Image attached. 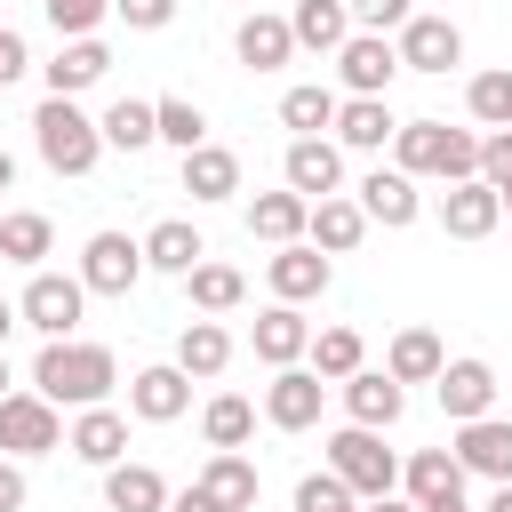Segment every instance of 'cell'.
Segmentation results:
<instances>
[{"mask_svg": "<svg viewBox=\"0 0 512 512\" xmlns=\"http://www.w3.org/2000/svg\"><path fill=\"white\" fill-rule=\"evenodd\" d=\"M280 176H288L296 200H328V192H344V152H336V136H288Z\"/></svg>", "mask_w": 512, "mask_h": 512, "instance_id": "8fae6325", "label": "cell"}, {"mask_svg": "<svg viewBox=\"0 0 512 512\" xmlns=\"http://www.w3.org/2000/svg\"><path fill=\"white\" fill-rule=\"evenodd\" d=\"M0 512H24V464L0 456Z\"/></svg>", "mask_w": 512, "mask_h": 512, "instance_id": "c3c4849f", "label": "cell"}, {"mask_svg": "<svg viewBox=\"0 0 512 512\" xmlns=\"http://www.w3.org/2000/svg\"><path fill=\"white\" fill-rule=\"evenodd\" d=\"M304 216H312V200H296L288 184H280V192H256V200H248V232H256V240H272V248L304 240Z\"/></svg>", "mask_w": 512, "mask_h": 512, "instance_id": "4dcf8cb0", "label": "cell"}, {"mask_svg": "<svg viewBox=\"0 0 512 512\" xmlns=\"http://www.w3.org/2000/svg\"><path fill=\"white\" fill-rule=\"evenodd\" d=\"M40 8H48L56 40H96V24L112 16V0H40Z\"/></svg>", "mask_w": 512, "mask_h": 512, "instance_id": "ee69618b", "label": "cell"}, {"mask_svg": "<svg viewBox=\"0 0 512 512\" xmlns=\"http://www.w3.org/2000/svg\"><path fill=\"white\" fill-rule=\"evenodd\" d=\"M152 136L176 144V152H200V144H208V112L184 104V96H160V104H152Z\"/></svg>", "mask_w": 512, "mask_h": 512, "instance_id": "ab89813d", "label": "cell"}, {"mask_svg": "<svg viewBox=\"0 0 512 512\" xmlns=\"http://www.w3.org/2000/svg\"><path fill=\"white\" fill-rule=\"evenodd\" d=\"M336 392H344V416H352L360 432H392L400 408H408V384H392L384 368H360V376H344Z\"/></svg>", "mask_w": 512, "mask_h": 512, "instance_id": "2e32d148", "label": "cell"}, {"mask_svg": "<svg viewBox=\"0 0 512 512\" xmlns=\"http://www.w3.org/2000/svg\"><path fill=\"white\" fill-rule=\"evenodd\" d=\"M112 384H120L112 344L56 336V344H40V360H32V392H40L48 408H104V392H112Z\"/></svg>", "mask_w": 512, "mask_h": 512, "instance_id": "6da1fadb", "label": "cell"}, {"mask_svg": "<svg viewBox=\"0 0 512 512\" xmlns=\"http://www.w3.org/2000/svg\"><path fill=\"white\" fill-rule=\"evenodd\" d=\"M288 40H296V48H312V56H336V48L352 40L344 0H296V8H288Z\"/></svg>", "mask_w": 512, "mask_h": 512, "instance_id": "d4e9b609", "label": "cell"}, {"mask_svg": "<svg viewBox=\"0 0 512 512\" xmlns=\"http://www.w3.org/2000/svg\"><path fill=\"white\" fill-rule=\"evenodd\" d=\"M200 488L216 512H256V464L248 456H208L200 464Z\"/></svg>", "mask_w": 512, "mask_h": 512, "instance_id": "e575fe53", "label": "cell"}, {"mask_svg": "<svg viewBox=\"0 0 512 512\" xmlns=\"http://www.w3.org/2000/svg\"><path fill=\"white\" fill-rule=\"evenodd\" d=\"M200 256H208V240H200L184 216H160V224L144 232V272H176V280H184Z\"/></svg>", "mask_w": 512, "mask_h": 512, "instance_id": "4316f807", "label": "cell"}, {"mask_svg": "<svg viewBox=\"0 0 512 512\" xmlns=\"http://www.w3.org/2000/svg\"><path fill=\"white\" fill-rule=\"evenodd\" d=\"M48 248H56V224H48L40 208H8V216H0V256H8V264H32V272H40Z\"/></svg>", "mask_w": 512, "mask_h": 512, "instance_id": "8d00e7d4", "label": "cell"}, {"mask_svg": "<svg viewBox=\"0 0 512 512\" xmlns=\"http://www.w3.org/2000/svg\"><path fill=\"white\" fill-rule=\"evenodd\" d=\"M168 512H216V504H208V488L192 480V488H168Z\"/></svg>", "mask_w": 512, "mask_h": 512, "instance_id": "681fc988", "label": "cell"}, {"mask_svg": "<svg viewBox=\"0 0 512 512\" xmlns=\"http://www.w3.org/2000/svg\"><path fill=\"white\" fill-rule=\"evenodd\" d=\"M184 192H192V200H232V192H240V152H224V144L184 152Z\"/></svg>", "mask_w": 512, "mask_h": 512, "instance_id": "836d02e7", "label": "cell"}, {"mask_svg": "<svg viewBox=\"0 0 512 512\" xmlns=\"http://www.w3.org/2000/svg\"><path fill=\"white\" fill-rule=\"evenodd\" d=\"M440 368H448V352H440L432 328H400V336L384 344V376H392V384H432Z\"/></svg>", "mask_w": 512, "mask_h": 512, "instance_id": "f546056e", "label": "cell"}, {"mask_svg": "<svg viewBox=\"0 0 512 512\" xmlns=\"http://www.w3.org/2000/svg\"><path fill=\"white\" fill-rule=\"evenodd\" d=\"M96 136H104L112 152H144V144H160V136H152V104H144V96H120V104H104Z\"/></svg>", "mask_w": 512, "mask_h": 512, "instance_id": "f35d334b", "label": "cell"}, {"mask_svg": "<svg viewBox=\"0 0 512 512\" xmlns=\"http://www.w3.org/2000/svg\"><path fill=\"white\" fill-rule=\"evenodd\" d=\"M200 440H208L216 456H240V448L256 440V408H248L240 392H216V400L200 408Z\"/></svg>", "mask_w": 512, "mask_h": 512, "instance_id": "1f68e13d", "label": "cell"}, {"mask_svg": "<svg viewBox=\"0 0 512 512\" xmlns=\"http://www.w3.org/2000/svg\"><path fill=\"white\" fill-rule=\"evenodd\" d=\"M48 448H64V408H48L40 392H8L0 400V456H48Z\"/></svg>", "mask_w": 512, "mask_h": 512, "instance_id": "8992f818", "label": "cell"}, {"mask_svg": "<svg viewBox=\"0 0 512 512\" xmlns=\"http://www.w3.org/2000/svg\"><path fill=\"white\" fill-rule=\"evenodd\" d=\"M136 280H144V240L96 232V240L80 248V288H88V296H128Z\"/></svg>", "mask_w": 512, "mask_h": 512, "instance_id": "52a82bcc", "label": "cell"}, {"mask_svg": "<svg viewBox=\"0 0 512 512\" xmlns=\"http://www.w3.org/2000/svg\"><path fill=\"white\" fill-rule=\"evenodd\" d=\"M328 280H336V264H328L312 240H288V248L264 256V288H272V304H312V296H328Z\"/></svg>", "mask_w": 512, "mask_h": 512, "instance_id": "ba28073f", "label": "cell"}, {"mask_svg": "<svg viewBox=\"0 0 512 512\" xmlns=\"http://www.w3.org/2000/svg\"><path fill=\"white\" fill-rule=\"evenodd\" d=\"M176 368H184L192 384L224 376V368H232V336H224V320H184V336H176Z\"/></svg>", "mask_w": 512, "mask_h": 512, "instance_id": "83f0119b", "label": "cell"}, {"mask_svg": "<svg viewBox=\"0 0 512 512\" xmlns=\"http://www.w3.org/2000/svg\"><path fill=\"white\" fill-rule=\"evenodd\" d=\"M304 368H312L320 384H344V376H360V368H368V344H360V328H312V344H304Z\"/></svg>", "mask_w": 512, "mask_h": 512, "instance_id": "f1b7e54d", "label": "cell"}, {"mask_svg": "<svg viewBox=\"0 0 512 512\" xmlns=\"http://www.w3.org/2000/svg\"><path fill=\"white\" fill-rule=\"evenodd\" d=\"M304 240H312L320 256H352V248L368 240V216H360V200H344V192L312 200V216H304Z\"/></svg>", "mask_w": 512, "mask_h": 512, "instance_id": "44dd1931", "label": "cell"}, {"mask_svg": "<svg viewBox=\"0 0 512 512\" xmlns=\"http://www.w3.org/2000/svg\"><path fill=\"white\" fill-rule=\"evenodd\" d=\"M456 464H464V480H512V416H472V424H456V448H448Z\"/></svg>", "mask_w": 512, "mask_h": 512, "instance_id": "7c38bea8", "label": "cell"}, {"mask_svg": "<svg viewBox=\"0 0 512 512\" xmlns=\"http://www.w3.org/2000/svg\"><path fill=\"white\" fill-rule=\"evenodd\" d=\"M232 56L248 64V72H280L288 56H296V40H288V16H240V32H232Z\"/></svg>", "mask_w": 512, "mask_h": 512, "instance_id": "cb8c5ba5", "label": "cell"}, {"mask_svg": "<svg viewBox=\"0 0 512 512\" xmlns=\"http://www.w3.org/2000/svg\"><path fill=\"white\" fill-rule=\"evenodd\" d=\"M112 16H120L128 32H160V24L176 16V0H112Z\"/></svg>", "mask_w": 512, "mask_h": 512, "instance_id": "bcb514c9", "label": "cell"}, {"mask_svg": "<svg viewBox=\"0 0 512 512\" xmlns=\"http://www.w3.org/2000/svg\"><path fill=\"white\" fill-rule=\"evenodd\" d=\"M128 408H136L144 424H176V416L192 408V376H184L176 360H160V368H136V376H128Z\"/></svg>", "mask_w": 512, "mask_h": 512, "instance_id": "d6986e66", "label": "cell"}, {"mask_svg": "<svg viewBox=\"0 0 512 512\" xmlns=\"http://www.w3.org/2000/svg\"><path fill=\"white\" fill-rule=\"evenodd\" d=\"M352 192H360V216L384 224V232H408V224L424 216V192H416V176H400V168H368Z\"/></svg>", "mask_w": 512, "mask_h": 512, "instance_id": "5bb4252c", "label": "cell"}, {"mask_svg": "<svg viewBox=\"0 0 512 512\" xmlns=\"http://www.w3.org/2000/svg\"><path fill=\"white\" fill-rule=\"evenodd\" d=\"M416 512H472V504H464V496H448V504H416Z\"/></svg>", "mask_w": 512, "mask_h": 512, "instance_id": "11a10c76", "label": "cell"}, {"mask_svg": "<svg viewBox=\"0 0 512 512\" xmlns=\"http://www.w3.org/2000/svg\"><path fill=\"white\" fill-rule=\"evenodd\" d=\"M336 80H344V96H384V88L400 80L392 40H384V32H352V40L336 48Z\"/></svg>", "mask_w": 512, "mask_h": 512, "instance_id": "4fadbf2b", "label": "cell"}, {"mask_svg": "<svg viewBox=\"0 0 512 512\" xmlns=\"http://www.w3.org/2000/svg\"><path fill=\"white\" fill-rule=\"evenodd\" d=\"M392 56H400V72H448V64H464V32L448 16H408L392 32Z\"/></svg>", "mask_w": 512, "mask_h": 512, "instance_id": "30bf717a", "label": "cell"}, {"mask_svg": "<svg viewBox=\"0 0 512 512\" xmlns=\"http://www.w3.org/2000/svg\"><path fill=\"white\" fill-rule=\"evenodd\" d=\"M336 88H320V80H304V88H288L280 96V128H296V136H320V128H336Z\"/></svg>", "mask_w": 512, "mask_h": 512, "instance_id": "74e56055", "label": "cell"}, {"mask_svg": "<svg viewBox=\"0 0 512 512\" xmlns=\"http://www.w3.org/2000/svg\"><path fill=\"white\" fill-rule=\"evenodd\" d=\"M80 312H88L80 272H32V280H24V296H16V320H24V328H40V344L72 336V328H80Z\"/></svg>", "mask_w": 512, "mask_h": 512, "instance_id": "5b68a950", "label": "cell"}, {"mask_svg": "<svg viewBox=\"0 0 512 512\" xmlns=\"http://www.w3.org/2000/svg\"><path fill=\"white\" fill-rule=\"evenodd\" d=\"M344 16H352V32H400L408 16H416V0H344Z\"/></svg>", "mask_w": 512, "mask_h": 512, "instance_id": "f6af8a7d", "label": "cell"}, {"mask_svg": "<svg viewBox=\"0 0 512 512\" xmlns=\"http://www.w3.org/2000/svg\"><path fill=\"white\" fill-rule=\"evenodd\" d=\"M8 328H16V304H8V296H0V344H8Z\"/></svg>", "mask_w": 512, "mask_h": 512, "instance_id": "db71d44e", "label": "cell"}, {"mask_svg": "<svg viewBox=\"0 0 512 512\" xmlns=\"http://www.w3.org/2000/svg\"><path fill=\"white\" fill-rule=\"evenodd\" d=\"M480 184H488L496 208L512 216V128H488V136H480Z\"/></svg>", "mask_w": 512, "mask_h": 512, "instance_id": "b9f144b4", "label": "cell"}, {"mask_svg": "<svg viewBox=\"0 0 512 512\" xmlns=\"http://www.w3.org/2000/svg\"><path fill=\"white\" fill-rule=\"evenodd\" d=\"M400 496H408V504H448V496H464V464H456L448 448H416V456L400 464Z\"/></svg>", "mask_w": 512, "mask_h": 512, "instance_id": "603a6c76", "label": "cell"}, {"mask_svg": "<svg viewBox=\"0 0 512 512\" xmlns=\"http://www.w3.org/2000/svg\"><path fill=\"white\" fill-rule=\"evenodd\" d=\"M296 512H360V496L320 464V472H304V480H296Z\"/></svg>", "mask_w": 512, "mask_h": 512, "instance_id": "7bdbcfd3", "label": "cell"}, {"mask_svg": "<svg viewBox=\"0 0 512 512\" xmlns=\"http://www.w3.org/2000/svg\"><path fill=\"white\" fill-rule=\"evenodd\" d=\"M392 168L400 176L464 184V176H480V136L472 128H448V120H400L392 128Z\"/></svg>", "mask_w": 512, "mask_h": 512, "instance_id": "7a4b0ae2", "label": "cell"}, {"mask_svg": "<svg viewBox=\"0 0 512 512\" xmlns=\"http://www.w3.org/2000/svg\"><path fill=\"white\" fill-rule=\"evenodd\" d=\"M248 344H256V360H264V368H296V360H304V344H312L304 304H264V312H256V328H248Z\"/></svg>", "mask_w": 512, "mask_h": 512, "instance_id": "ac0fdd59", "label": "cell"}, {"mask_svg": "<svg viewBox=\"0 0 512 512\" xmlns=\"http://www.w3.org/2000/svg\"><path fill=\"white\" fill-rule=\"evenodd\" d=\"M432 392H440V408H448V424H472V416H496V368H488V360H448V368L432 376Z\"/></svg>", "mask_w": 512, "mask_h": 512, "instance_id": "9a60e30c", "label": "cell"}, {"mask_svg": "<svg viewBox=\"0 0 512 512\" xmlns=\"http://www.w3.org/2000/svg\"><path fill=\"white\" fill-rule=\"evenodd\" d=\"M496 224H504V208H496V192H488L480 176L440 184V232H448V240H488Z\"/></svg>", "mask_w": 512, "mask_h": 512, "instance_id": "e0dca14e", "label": "cell"}, {"mask_svg": "<svg viewBox=\"0 0 512 512\" xmlns=\"http://www.w3.org/2000/svg\"><path fill=\"white\" fill-rule=\"evenodd\" d=\"M328 472L368 504V496H392L400 488V456L384 448V432H360V424H344V432H328Z\"/></svg>", "mask_w": 512, "mask_h": 512, "instance_id": "277c9868", "label": "cell"}, {"mask_svg": "<svg viewBox=\"0 0 512 512\" xmlns=\"http://www.w3.org/2000/svg\"><path fill=\"white\" fill-rule=\"evenodd\" d=\"M480 512H512V480H496V496H488Z\"/></svg>", "mask_w": 512, "mask_h": 512, "instance_id": "816d5d0a", "label": "cell"}, {"mask_svg": "<svg viewBox=\"0 0 512 512\" xmlns=\"http://www.w3.org/2000/svg\"><path fill=\"white\" fill-rule=\"evenodd\" d=\"M104 504H112V512H168V480H160L152 464H128V456H120V464L104 472Z\"/></svg>", "mask_w": 512, "mask_h": 512, "instance_id": "d6a6232c", "label": "cell"}, {"mask_svg": "<svg viewBox=\"0 0 512 512\" xmlns=\"http://www.w3.org/2000/svg\"><path fill=\"white\" fill-rule=\"evenodd\" d=\"M104 72H112V48L104 40H64L56 64H48V96H72L80 104V88H96Z\"/></svg>", "mask_w": 512, "mask_h": 512, "instance_id": "484cf974", "label": "cell"}, {"mask_svg": "<svg viewBox=\"0 0 512 512\" xmlns=\"http://www.w3.org/2000/svg\"><path fill=\"white\" fill-rule=\"evenodd\" d=\"M24 72H32V48H24V32H8V24H0V88H16Z\"/></svg>", "mask_w": 512, "mask_h": 512, "instance_id": "7dc6e473", "label": "cell"}, {"mask_svg": "<svg viewBox=\"0 0 512 512\" xmlns=\"http://www.w3.org/2000/svg\"><path fill=\"white\" fill-rule=\"evenodd\" d=\"M360 512H416V504H408V496H400V488H392V496H368V504H360Z\"/></svg>", "mask_w": 512, "mask_h": 512, "instance_id": "f907efd6", "label": "cell"}, {"mask_svg": "<svg viewBox=\"0 0 512 512\" xmlns=\"http://www.w3.org/2000/svg\"><path fill=\"white\" fill-rule=\"evenodd\" d=\"M64 448H72L80 464L112 472V464L128 456V416H120V408H80V416H72V432H64Z\"/></svg>", "mask_w": 512, "mask_h": 512, "instance_id": "ffe728a7", "label": "cell"}, {"mask_svg": "<svg viewBox=\"0 0 512 512\" xmlns=\"http://www.w3.org/2000/svg\"><path fill=\"white\" fill-rule=\"evenodd\" d=\"M464 104H472L480 128H512V64H504V72H472Z\"/></svg>", "mask_w": 512, "mask_h": 512, "instance_id": "60d3db41", "label": "cell"}, {"mask_svg": "<svg viewBox=\"0 0 512 512\" xmlns=\"http://www.w3.org/2000/svg\"><path fill=\"white\" fill-rule=\"evenodd\" d=\"M32 144H40V160H48L56 176H88V168L104 160V136H96V120H88L72 96H40V112H32Z\"/></svg>", "mask_w": 512, "mask_h": 512, "instance_id": "3957f363", "label": "cell"}, {"mask_svg": "<svg viewBox=\"0 0 512 512\" xmlns=\"http://www.w3.org/2000/svg\"><path fill=\"white\" fill-rule=\"evenodd\" d=\"M184 288H192V312H208V320H216V312H240V304H248V280H240L232 264H208V256H200V264L184 272Z\"/></svg>", "mask_w": 512, "mask_h": 512, "instance_id": "d590c367", "label": "cell"}, {"mask_svg": "<svg viewBox=\"0 0 512 512\" xmlns=\"http://www.w3.org/2000/svg\"><path fill=\"white\" fill-rule=\"evenodd\" d=\"M320 408H328V384H320L304 360H296V368H272V384H264V424H272V432H312Z\"/></svg>", "mask_w": 512, "mask_h": 512, "instance_id": "9c48e42d", "label": "cell"}, {"mask_svg": "<svg viewBox=\"0 0 512 512\" xmlns=\"http://www.w3.org/2000/svg\"><path fill=\"white\" fill-rule=\"evenodd\" d=\"M392 128H400V120H392L384 96H344V104H336V152H384Z\"/></svg>", "mask_w": 512, "mask_h": 512, "instance_id": "7402d4cb", "label": "cell"}, {"mask_svg": "<svg viewBox=\"0 0 512 512\" xmlns=\"http://www.w3.org/2000/svg\"><path fill=\"white\" fill-rule=\"evenodd\" d=\"M0 192H16V160L8 152H0Z\"/></svg>", "mask_w": 512, "mask_h": 512, "instance_id": "f5cc1de1", "label": "cell"}, {"mask_svg": "<svg viewBox=\"0 0 512 512\" xmlns=\"http://www.w3.org/2000/svg\"><path fill=\"white\" fill-rule=\"evenodd\" d=\"M0 400H8V352H0Z\"/></svg>", "mask_w": 512, "mask_h": 512, "instance_id": "9f6ffc18", "label": "cell"}]
</instances>
